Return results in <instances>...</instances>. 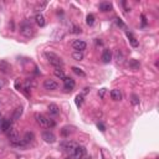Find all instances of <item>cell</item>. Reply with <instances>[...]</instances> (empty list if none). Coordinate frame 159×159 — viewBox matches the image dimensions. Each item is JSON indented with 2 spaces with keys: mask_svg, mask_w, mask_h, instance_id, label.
Listing matches in <instances>:
<instances>
[{
  "mask_svg": "<svg viewBox=\"0 0 159 159\" xmlns=\"http://www.w3.org/2000/svg\"><path fill=\"white\" fill-rule=\"evenodd\" d=\"M45 56H46V59H47V61L50 62V65H52L55 68H61V67L63 66L62 60H61L60 57L56 55V53L47 51V52H45Z\"/></svg>",
  "mask_w": 159,
  "mask_h": 159,
  "instance_id": "cell-1",
  "label": "cell"
},
{
  "mask_svg": "<svg viewBox=\"0 0 159 159\" xmlns=\"http://www.w3.org/2000/svg\"><path fill=\"white\" fill-rule=\"evenodd\" d=\"M20 34L25 36V37H32L35 35V29L31 26L30 24H23L20 26Z\"/></svg>",
  "mask_w": 159,
  "mask_h": 159,
  "instance_id": "cell-2",
  "label": "cell"
},
{
  "mask_svg": "<svg viewBox=\"0 0 159 159\" xmlns=\"http://www.w3.org/2000/svg\"><path fill=\"white\" fill-rule=\"evenodd\" d=\"M86 155V148L84 146H77L75 148V150L71 153V158L73 159H81Z\"/></svg>",
  "mask_w": 159,
  "mask_h": 159,
  "instance_id": "cell-3",
  "label": "cell"
},
{
  "mask_svg": "<svg viewBox=\"0 0 159 159\" xmlns=\"http://www.w3.org/2000/svg\"><path fill=\"white\" fill-rule=\"evenodd\" d=\"M77 147V144H76L75 142H72V140H65V142L61 143V148L65 150V152H67V153H72V152L75 150V148Z\"/></svg>",
  "mask_w": 159,
  "mask_h": 159,
  "instance_id": "cell-4",
  "label": "cell"
},
{
  "mask_svg": "<svg viewBox=\"0 0 159 159\" xmlns=\"http://www.w3.org/2000/svg\"><path fill=\"white\" fill-rule=\"evenodd\" d=\"M44 88L47 90V91H55V90L59 88V84H57L55 80L47 78L44 81Z\"/></svg>",
  "mask_w": 159,
  "mask_h": 159,
  "instance_id": "cell-5",
  "label": "cell"
},
{
  "mask_svg": "<svg viewBox=\"0 0 159 159\" xmlns=\"http://www.w3.org/2000/svg\"><path fill=\"white\" fill-rule=\"evenodd\" d=\"M86 42L84 40H75L73 42H72V47H73L77 52H84V50H86Z\"/></svg>",
  "mask_w": 159,
  "mask_h": 159,
  "instance_id": "cell-6",
  "label": "cell"
},
{
  "mask_svg": "<svg viewBox=\"0 0 159 159\" xmlns=\"http://www.w3.org/2000/svg\"><path fill=\"white\" fill-rule=\"evenodd\" d=\"M8 132H9V133H8V137H9L10 142H11V144H14V143H16V142H19V140H20L19 132H17L16 129H14V128H10Z\"/></svg>",
  "mask_w": 159,
  "mask_h": 159,
  "instance_id": "cell-7",
  "label": "cell"
},
{
  "mask_svg": "<svg viewBox=\"0 0 159 159\" xmlns=\"http://www.w3.org/2000/svg\"><path fill=\"white\" fill-rule=\"evenodd\" d=\"M42 139H44L46 143H55L56 142L55 134L50 131H45L44 133H42Z\"/></svg>",
  "mask_w": 159,
  "mask_h": 159,
  "instance_id": "cell-8",
  "label": "cell"
},
{
  "mask_svg": "<svg viewBox=\"0 0 159 159\" xmlns=\"http://www.w3.org/2000/svg\"><path fill=\"white\" fill-rule=\"evenodd\" d=\"M35 118H36V122H37L41 127H47V117H45V116L41 113H36Z\"/></svg>",
  "mask_w": 159,
  "mask_h": 159,
  "instance_id": "cell-9",
  "label": "cell"
},
{
  "mask_svg": "<svg viewBox=\"0 0 159 159\" xmlns=\"http://www.w3.org/2000/svg\"><path fill=\"white\" fill-rule=\"evenodd\" d=\"M63 84H65V90H67V91H71V90H73L75 88V81L72 78L70 77H65L63 78Z\"/></svg>",
  "mask_w": 159,
  "mask_h": 159,
  "instance_id": "cell-10",
  "label": "cell"
},
{
  "mask_svg": "<svg viewBox=\"0 0 159 159\" xmlns=\"http://www.w3.org/2000/svg\"><path fill=\"white\" fill-rule=\"evenodd\" d=\"M0 71L3 72V73H10V71H11V66L6 62V61H0Z\"/></svg>",
  "mask_w": 159,
  "mask_h": 159,
  "instance_id": "cell-11",
  "label": "cell"
},
{
  "mask_svg": "<svg viewBox=\"0 0 159 159\" xmlns=\"http://www.w3.org/2000/svg\"><path fill=\"white\" fill-rule=\"evenodd\" d=\"M10 128H11V121H10V119H3L1 124H0L1 132H8Z\"/></svg>",
  "mask_w": 159,
  "mask_h": 159,
  "instance_id": "cell-12",
  "label": "cell"
},
{
  "mask_svg": "<svg viewBox=\"0 0 159 159\" xmlns=\"http://www.w3.org/2000/svg\"><path fill=\"white\" fill-rule=\"evenodd\" d=\"M47 110H49V113L51 114V116H57V114H60V108L57 107V104H55V103L49 104Z\"/></svg>",
  "mask_w": 159,
  "mask_h": 159,
  "instance_id": "cell-13",
  "label": "cell"
},
{
  "mask_svg": "<svg viewBox=\"0 0 159 159\" xmlns=\"http://www.w3.org/2000/svg\"><path fill=\"white\" fill-rule=\"evenodd\" d=\"M111 98L113 101H121L122 100V93L119 90H112L111 91Z\"/></svg>",
  "mask_w": 159,
  "mask_h": 159,
  "instance_id": "cell-14",
  "label": "cell"
},
{
  "mask_svg": "<svg viewBox=\"0 0 159 159\" xmlns=\"http://www.w3.org/2000/svg\"><path fill=\"white\" fill-rule=\"evenodd\" d=\"M127 65H128V67L131 68V70H133V71L139 70V67H140V63L137 60H129Z\"/></svg>",
  "mask_w": 159,
  "mask_h": 159,
  "instance_id": "cell-15",
  "label": "cell"
},
{
  "mask_svg": "<svg viewBox=\"0 0 159 159\" xmlns=\"http://www.w3.org/2000/svg\"><path fill=\"white\" fill-rule=\"evenodd\" d=\"M98 8H100V10L101 11H111L112 10V4L111 3H107V1H104V3H101V4L98 5Z\"/></svg>",
  "mask_w": 159,
  "mask_h": 159,
  "instance_id": "cell-16",
  "label": "cell"
},
{
  "mask_svg": "<svg viewBox=\"0 0 159 159\" xmlns=\"http://www.w3.org/2000/svg\"><path fill=\"white\" fill-rule=\"evenodd\" d=\"M34 139H35V134L32 132H26L25 133V136H24V142L29 144V143H31V142H34Z\"/></svg>",
  "mask_w": 159,
  "mask_h": 159,
  "instance_id": "cell-17",
  "label": "cell"
},
{
  "mask_svg": "<svg viewBox=\"0 0 159 159\" xmlns=\"http://www.w3.org/2000/svg\"><path fill=\"white\" fill-rule=\"evenodd\" d=\"M112 59V55H111V51L110 50H104L103 53H102V61L104 63H108Z\"/></svg>",
  "mask_w": 159,
  "mask_h": 159,
  "instance_id": "cell-18",
  "label": "cell"
},
{
  "mask_svg": "<svg viewBox=\"0 0 159 159\" xmlns=\"http://www.w3.org/2000/svg\"><path fill=\"white\" fill-rule=\"evenodd\" d=\"M114 60L117 61L118 63L123 62V60H124V56H123V52H122L121 50H116V52H114Z\"/></svg>",
  "mask_w": 159,
  "mask_h": 159,
  "instance_id": "cell-19",
  "label": "cell"
},
{
  "mask_svg": "<svg viewBox=\"0 0 159 159\" xmlns=\"http://www.w3.org/2000/svg\"><path fill=\"white\" fill-rule=\"evenodd\" d=\"M35 21H36V24L39 25V26H45V24H46V21H45V17L41 15V14H37V15L35 16Z\"/></svg>",
  "mask_w": 159,
  "mask_h": 159,
  "instance_id": "cell-20",
  "label": "cell"
},
{
  "mask_svg": "<svg viewBox=\"0 0 159 159\" xmlns=\"http://www.w3.org/2000/svg\"><path fill=\"white\" fill-rule=\"evenodd\" d=\"M127 36H128V39H129V42H131V45L133 46V47H137V46L139 45V42L137 41V39L133 36L131 32H127Z\"/></svg>",
  "mask_w": 159,
  "mask_h": 159,
  "instance_id": "cell-21",
  "label": "cell"
},
{
  "mask_svg": "<svg viewBox=\"0 0 159 159\" xmlns=\"http://www.w3.org/2000/svg\"><path fill=\"white\" fill-rule=\"evenodd\" d=\"M53 75H55L57 78H61V80H63L65 77H66L63 70H61V68H55V70H53Z\"/></svg>",
  "mask_w": 159,
  "mask_h": 159,
  "instance_id": "cell-22",
  "label": "cell"
},
{
  "mask_svg": "<svg viewBox=\"0 0 159 159\" xmlns=\"http://www.w3.org/2000/svg\"><path fill=\"white\" fill-rule=\"evenodd\" d=\"M72 132H73V131H72L71 127H63L62 129H61V134H62L63 137H68Z\"/></svg>",
  "mask_w": 159,
  "mask_h": 159,
  "instance_id": "cell-23",
  "label": "cell"
},
{
  "mask_svg": "<svg viewBox=\"0 0 159 159\" xmlns=\"http://www.w3.org/2000/svg\"><path fill=\"white\" fill-rule=\"evenodd\" d=\"M95 15L93 14H88L87 17H86V23H87V25H90V26H92L93 24H95Z\"/></svg>",
  "mask_w": 159,
  "mask_h": 159,
  "instance_id": "cell-24",
  "label": "cell"
},
{
  "mask_svg": "<svg viewBox=\"0 0 159 159\" xmlns=\"http://www.w3.org/2000/svg\"><path fill=\"white\" fill-rule=\"evenodd\" d=\"M21 113H23V108L21 107H17L15 111H14V114H13V119H19Z\"/></svg>",
  "mask_w": 159,
  "mask_h": 159,
  "instance_id": "cell-25",
  "label": "cell"
},
{
  "mask_svg": "<svg viewBox=\"0 0 159 159\" xmlns=\"http://www.w3.org/2000/svg\"><path fill=\"white\" fill-rule=\"evenodd\" d=\"M72 59L76 60V61H81V60H84V53H82V52H77V51H75L73 53H72Z\"/></svg>",
  "mask_w": 159,
  "mask_h": 159,
  "instance_id": "cell-26",
  "label": "cell"
},
{
  "mask_svg": "<svg viewBox=\"0 0 159 159\" xmlns=\"http://www.w3.org/2000/svg\"><path fill=\"white\" fill-rule=\"evenodd\" d=\"M72 71H73L76 75L81 76V77H86V73H85V72L81 70V68H78V67H72Z\"/></svg>",
  "mask_w": 159,
  "mask_h": 159,
  "instance_id": "cell-27",
  "label": "cell"
},
{
  "mask_svg": "<svg viewBox=\"0 0 159 159\" xmlns=\"http://www.w3.org/2000/svg\"><path fill=\"white\" fill-rule=\"evenodd\" d=\"M76 104H77V107H81L82 106V102H84V96L82 95H77L76 96Z\"/></svg>",
  "mask_w": 159,
  "mask_h": 159,
  "instance_id": "cell-28",
  "label": "cell"
},
{
  "mask_svg": "<svg viewBox=\"0 0 159 159\" xmlns=\"http://www.w3.org/2000/svg\"><path fill=\"white\" fill-rule=\"evenodd\" d=\"M55 126H56L55 121H53V119H51V118H47V127L52 128V127H55Z\"/></svg>",
  "mask_w": 159,
  "mask_h": 159,
  "instance_id": "cell-29",
  "label": "cell"
},
{
  "mask_svg": "<svg viewBox=\"0 0 159 159\" xmlns=\"http://www.w3.org/2000/svg\"><path fill=\"white\" fill-rule=\"evenodd\" d=\"M132 103L133 104H138L139 103V98H138V96H137V95L132 96Z\"/></svg>",
  "mask_w": 159,
  "mask_h": 159,
  "instance_id": "cell-30",
  "label": "cell"
},
{
  "mask_svg": "<svg viewBox=\"0 0 159 159\" xmlns=\"http://www.w3.org/2000/svg\"><path fill=\"white\" fill-rule=\"evenodd\" d=\"M97 128H98L101 132H104V131H106V127H104L103 123H97Z\"/></svg>",
  "mask_w": 159,
  "mask_h": 159,
  "instance_id": "cell-31",
  "label": "cell"
},
{
  "mask_svg": "<svg viewBox=\"0 0 159 159\" xmlns=\"http://www.w3.org/2000/svg\"><path fill=\"white\" fill-rule=\"evenodd\" d=\"M71 32H73V34H81V29L77 27V26H73V27H72Z\"/></svg>",
  "mask_w": 159,
  "mask_h": 159,
  "instance_id": "cell-32",
  "label": "cell"
},
{
  "mask_svg": "<svg viewBox=\"0 0 159 159\" xmlns=\"http://www.w3.org/2000/svg\"><path fill=\"white\" fill-rule=\"evenodd\" d=\"M45 6H46V3H41V4H39V5H37V10H39V11H41V10L44 9Z\"/></svg>",
  "mask_w": 159,
  "mask_h": 159,
  "instance_id": "cell-33",
  "label": "cell"
},
{
  "mask_svg": "<svg viewBox=\"0 0 159 159\" xmlns=\"http://www.w3.org/2000/svg\"><path fill=\"white\" fill-rule=\"evenodd\" d=\"M117 25H118V26H121V27H124V24L122 23L121 19H117Z\"/></svg>",
  "mask_w": 159,
  "mask_h": 159,
  "instance_id": "cell-34",
  "label": "cell"
},
{
  "mask_svg": "<svg viewBox=\"0 0 159 159\" xmlns=\"http://www.w3.org/2000/svg\"><path fill=\"white\" fill-rule=\"evenodd\" d=\"M4 85H5V82L3 81V80H0V90H1L3 87H4Z\"/></svg>",
  "mask_w": 159,
  "mask_h": 159,
  "instance_id": "cell-35",
  "label": "cell"
},
{
  "mask_svg": "<svg viewBox=\"0 0 159 159\" xmlns=\"http://www.w3.org/2000/svg\"><path fill=\"white\" fill-rule=\"evenodd\" d=\"M104 91H106V90H104V88H102V91H101V93H100V95H101V97H103V95H104Z\"/></svg>",
  "mask_w": 159,
  "mask_h": 159,
  "instance_id": "cell-36",
  "label": "cell"
},
{
  "mask_svg": "<svg viewBox=\"0 0 159 159\" xmlns=\"http://www.w3.org/2000/svg\"><path fill=\"white\" fill-rule=\"evenodd\" d=\"M1 121H3V119H1V116H0V124H1Z\"/></svg>",
  "mask_w": 159,
  "mask_h": 159,
  "instance_id": "cell-37",
  "label": "cell"
},
{
  "mask_svg": "<svg viewBox=\"0 0 159 159\" xmlns=\"http://www.w3.org/2000/svg\"><path fill=\"white\" fill-rule=\"evenodd\" d=\"M81 159H91V158H81Z\"/></svg>",
  "mask_w": 159,
  "mask_h": 159,
  "instance_id": "cell-38",
  "label": "cell"
},
{
  "mask_svg": "<svg viewBox=\"0 0 159 159\" xmlns=\"http://www.w3.org/2000/svg\"><path fill=\"white\" fill-rule=\"evenodd\" d=\"M155 159H159V158H155Z\"/></svg>",
  "mask_w": 159,
  "mask_h": 159,
  "instance_id": "cell-39",
  "label": "cell"
},
{
  "mask_svg": "<svg viewBox=\"0 0 159 159\" xmlns=\"http://www.w3.org/2000/svg\"><path fill=\"white\" fill-rule=\"evenodd\" d=\"M50 159H52V158H50Z\"/></svg>",
  "mask_w": 159,
  "mask_h": 159,
  "instance_id": "cell-40",
  "label": "cell"
}]
</instances>
